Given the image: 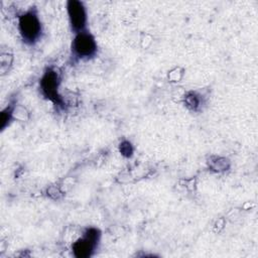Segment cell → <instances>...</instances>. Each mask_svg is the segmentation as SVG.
<instances>
[{
    "instance_id": "cell-4",
    "label": "cell",
    "mask_w": 258,
    "mask_h": 258,
    "mask_svg": "<svg viewBox=\"0 0 258 258\" xmlns=\"http://www.w3.org/2000/svg\"><path fill=\"white\" fill-rule=\"evenodd\" d=\"M59 87V77L58 74L52 70L48 69L42 76L40 80V90L43 96L50 101L58 104L60 103V96L58 94Z\"/></svg>"
},
{
    "instance_id": "cell-5",
    "label": "cell",
    "mask_w": 258,
    "mask_h": 258,
    "mask_svg": "<svg viewBox=\"0 0 258 258\" xmlns=\"http://www.w3.org/2000/svg\"><path fill=\"white\" fill-rule=\"evenodd\" d=\"M67 11L74 31L76 33L84 31L87 23V12L84 4L76 0L69 1L67 4Z\"/></svg>"
},
{
    "instance_id": "cell-6",
    "label": "cell",
    "mask_w": 258,
    "mask_h": 258,
    "mask_svg": "<svg viewBox=\"0 0 258 258\" xmlns=\"http://www.w3.org/2000/svg\"><path fill=\"white\" fill-rule=\"evenodd\" d=\"M185 102H186L187 106L190 107V108L194 109V110H196V109L199 107V105H200V99H199V97H198L196 94H194V93H190L189 95H187V96L185 97Z\"/></svg>"
},
{
    "instance_id": "cell-8",
    "label": "cell",
    "mask_w": 258,
    "mask_h": 258,
    "mask_svg": "<svg viewBox=\"0 0 258 258\" xmlns=\"http://www.w3.org/2000/svg\"><path fill=\"white\" fill-rule=\"evenodd\" d=\"M120 150H121V152H122L123 154H127V155L131 154V152H132V148H131L130 143H128V142H126V143H122V145L120 146Z\"/></svg>"
},
{
    "instance_id": "cell-1",
    "label": "cell",
    "mask_w": 258,
    "mask_h": 258,
    "mask_svg": "<svg viewBox=\"0 0 258 258\" xmlns=\"http://www.w3.org/2000/svg\"><path fill=\"white\" fill-rule=\"evenodd\" d=\"M18 30L23 39L27 43H34L41 34V23L37 14L33 10H29L18 17Z\"/></svg>"
},
{
    "instance_id": "cell-2",
    "label": "cell",
    "mask_w": 258,
    "mask_h": 258,
    "mask_svg": "<svg viewBox=\"0 0 258 258\" xmlns=\"http://www.w3.org/2000/svg\"><path fill=\"white\" fill-rule=\"evenodd\" d=\"M72 51L78 58H89L97 51V42L92 34L84 30L76 33L72 43Z\"/></svg>"
},
{
    "instance_id": "cell-3",
    "label": "cell",
    "mask_w": 258,
    "mask_h": 258,
    "mask_svg": "<svg viewBox=\"0 0 258 258\" xmlns=\"http://www.w3.org/2000/svg\"><path fill=\"white\" fill-rule=\"evenodd\" d=\"M100 239V234L97 229L90 228L88 229L83 237L79 238L73 244V251L76 257L86 258L92 255L97 247V244Z\"/></svg>"
},
{
    "instance_id": "cell-7",
    "label": "cell",
    "mask_w": 258,
    "mask_h": 258,
    "mask_svg": "<svg viewBox=\"0 0 258 258\" xmlns=\"http://www.w3.org/2000/svg\"><path fill=\"white\" fill-rule=\"evenodd\" d=\"M212 167L218 171L224 170L227 168V160L225 158H217L216 160L212 161Z\"/></svg>"
}]
</instances>
